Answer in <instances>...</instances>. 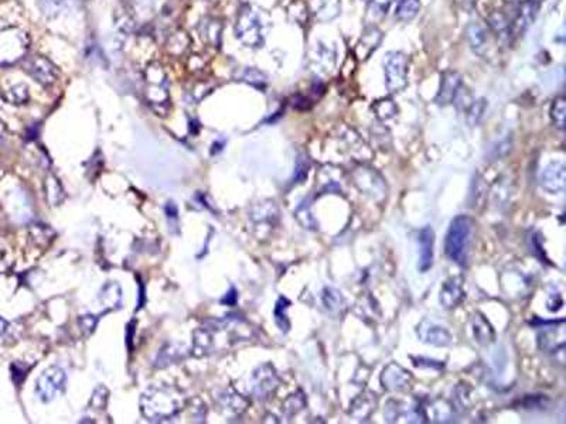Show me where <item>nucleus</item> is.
<instances>
[{
	"label": "nucleus",
	"instance_id": "nucleus-1",
	"mask_svg": "<svg viewBox=\"0 0 566 424\" xmlns=\"http://www.w3.org/2000/svg\"><path fill=\"white\" fill-rule=\"evenodd\" d=\"M249 328L238 316H226L221 320H210L194 332L193 353L197 358L221 352L245 340Z\"/></svg>",
	"mask_w": 566,
	"mask_h": 424
},
{
	"label": "nucleus",
	"instance_id": "nucleus-2",
	"mask_svg": "<svg viewBox=\"0 0 566 424\" xmlns=\"http://www.w3.org/2000/svg\"><path fill=\"white\" fill-rule=\"evenodd\" d=\"M183 409V396L167 385H154L148 388L141 397L142 414L154 423L176 417Z\"/></svg>",
	"mask_w": 566,
	"mask_h": 424
},
{
	"label": "nucleus",
	"instance_id": "nucleus-3",
	"mask_svg": "<svg viewBox=\"0 0 566 424\" xmlns=\"http://www.w3.org/2000/svg\"><path fill=\"white\" fill-rule=\"evenodd\" d=\"M473 232L474 224L467 215H458L450 222L445 240V252L450 260L460 266L467 264L473 243Z\"/></svg>",
	"mask_w": 566,
	"mask_h": 424
},
{
	"label": "nucleus",
	"instance_id": "nucleus-4",
	"mask_svg": "<svg viewBox=\"0 0 566 424\" xmlns=\"http://www.w3.org/2000/svg\"><path fill=\"white\" fill-rule=\"evenodd\" d=\"M145 99L158 115H165L169 109L170 94L169 81L158 64L149 65L145 71Z\"/></svg>",
	"mask_w": 566,
	"mask_h": 424
},
{
	"label": "nucleus",
	"instance_id": "nucleus-5",
	"mask_svg": "<svg viewBox=\"0 0 566 424\" xmlns=\"http://www.w3.org/2000/svg\"><path fill=\"white\" fill-rule=\"evenodd\" d=\"M265 21L262 14L252 6H244L235 23L238 40L248 47H261L265 41Z\"/></svg>",
	"mask_w": 566,
	"mask_h": 424
},
{
	"label": "nucleus",
	"instance_id": "nucleus-6",
	"mask_svg": "<svg viewBox=\"0 0 566 424\" xmlns=\"http://www.w3.org/2000/svg\"><path fill=\"white\" fill-rule=\"evenodd\" d=\"M30 46L26 32L19 27H8L0 32V65L8 66L25 58Z\"/></svg>",
	"mask_w": 566,
	"mask_h": 424
},
{
	"label": "nucleus",
	"instance_id": "nucleus-7",
	"mask_svg": "<svg viewBox=\"0 0 566 424\" xmlns=\"http://www.w3.org/2000/svg\"><path fill=\"white\" fill-rule=\"evenodd\" d=\"M385 85L391 94H397L408 82V58L401 51H391L384 60Z\"/></svg>",
	"mask_w": 566,
	"mask_h": 424
},
{
	"label": "nucleus",
	"instance_id": "nucleus-8",
	"mask_svg": "<svg viewBox=\"0 0 566 424\" xmlns=\"http://www.w3.org/2000/svg\"><path fill=\"white\" fill-rule=\"evenodd\" d=\"M67 386V373L60 366H49L37 377L36 393L40 400L49 403L57 396L64 393Z\"/></svg>",
	"mask_w": 566,
	"mask_h": 424
},
{
	"label": "nucleus",
	"instance_id": "nucleus-9",
	"mask_svg": "<svg viewBox=\"0 0 566 424\" xmlns=\"http://www.w3.org/2000/svg\"><path fill=\"white\" fill-rule=\"evenodd\" d=\"M25 71L41 85H51L58 78V70L56 65L41 55L29 57L25 62Z\"/></svg>",
	"mask_w": 566,
	"mask_h": 424
},
{
	"label": "nucleus",
	"instance_id": "nucleus-10",
	"mask_svg": "<svg viewBox=\"0 0 566 424\" xmlns=\"http://www.w3.org/2000/svg\"><path fill=\"white\" fill-rule=\"evenodd\" d=\"M279 379L278 375L270 364H265L259 366L251 379V390L252 395L258 399H266L270 393L278 388Z\"/></svg>",
	"mask_w": 566,
	"mask_h": 424
},
{
	"label": "nucleus",
	"instance_id": "nucleus-11",
	"mask_svg": "<svg viewBox=\"0 0 566 424\" xmlns=\"http://www.w3.org/2000/svg\"><path fill=\"white\" fill-rule=\"evenodd\" d=\"M539 184L551 194L562 192L566 187V169L562 163H551L542 170Z\"/></svg>",
	"mask_w": 566,
	"mask_h": 424
},
{
	"label": "nucleus",
	"instance_id": "nucleus-12",
	"mask_svg": "<svg viewBox=\"0 0 566 424\" xmlns=\"http://www.w3.org/2000/svg\"><path fill=\"white\" fill-rule=\"evenodd\" d=\"M411 382V372L398 364H390L381 375V384L387 390H403L410 388Z\"/></svg>",
	"mask_w": 566,
	"mask_h": 424
},
{
	"label": "nucleus",
	"instance_id": "nucleus-13",
	"mask_svg": "<svg viewBox=\"0 0 566 424\" xmlns=\"http://www.w3.org/2000/svg\"><path fill=\"white\" fill-rule=\"evenodd\" d=\"M418 337L430 345H436V347H446L450 344L451 341V336L450 332L445 328L440 327L435 323H430V321H422L418 325Z\"/></svg>",
	"mask_w": 566,
	"mask_h": 424
},
{
	"label": "nucleus",
	"instance_id": "nucleus-14",
	"mask_svg": "<svg viewBox=\"0 0 566 424\" xmlns=\"http://www.w3.org/2000/svg\"><path fill=\"white\" fill-rule=\"evenodd\" d=\"M440 88L436 95V102L439 105H449L455 102L460 89L463 88L462 77L456 71H447L440 78Z\"/></svg>",
	"mask_w": 566,
	"mask_h": 424
},
{
	"label": "nucleus",
	"instance_id": "nucleus-15",
	"mask_svg": "<svg viewBox=\"0 0 566 424\" xmlns=\"http://www.w3.org/2000/svg\"><path fill=\"white\" fill-rule=\"evenodd\" d=\"M419 243V271L422 273L427 272L434 264V243L435 234L430 227H425L418 234Z\"/></svg>",
	"mask_w": 566,
	"mask_h": 424
},
{
	"label": "nucleus",
	"instance_id": "nucleus-16",
	"mask_svg": "<svg viewBox=\"0 0 566 424\" xmlns=\"http://www.w3.org/2000/svg\"><path fill=\"white\" fill-rule=\"evenodd\" d=\"M467 41L474 53L479 55H487L491 49V36L488 30L480 23H471L466 30Z\"/></svg>",
	"mask_w": 566,
	"mask_h": 424
},
{
	"label": "nucleus",
	"instance_id": "nucleus-17",
	"mask_svg": "<svg viewBox=\"0 0 566 424\" xmlns=\"http://www.w3.org/2000/svg\"><path fill=\"white\" fill-rule=\"evenodd\" d=\"M381 40H382V33L377 27L371 26L366 29L357 42V47H355L357 58L367 60L379 47Z\"/></svg>",
	"mask_w": 566,
	"mask_h": 424
},
{
	"label": "nucleus",
	"instance_id": "nucleus-18",
	"mask_svg": "<svg viewBox=\"0 0 566 424\" xmlns=\"http://www.w3.org/2000/svg\"><path fill=\"white\" fill-rule=\"evenodd\" d=\"M463 296H464V292H463L462 279L451 277L447 282H445V284L442 286L439 301L445 308H453L463 300Z\"/></svg>",
	"mask_w": 566,
	"mask_h": 424
},
{
	"label": "nucleus",
	"instance_id": "nucleus-19",
	"mask_svg": "<svg viewBox=\"0 0 566 424\" xmlns=\"http://www.w3.org/2000/svg\"><path fill=\"white\" fill-rule=\"evenodd\" d=\"M189 349L183 345V344H167L166 347H163L161 349V352L157 353L156 356V361H154V366L156 368H166L170 366L173 364H178L183 361Z\"/></svg>",
	"mask_w": 566,
	"mask_h": 424
},
{
	"label": "nucleus",
	"instance_id": "nucleus-20",
	"mask_svg": "<svg viewBox=\"0 0 566 424\" xmlns=\"http://www.w3.org/2000/svg\"><path fill=\"white\" fill-rule=\"evenodd\" d=\"M98 300L105 307V311H112L122 307V287L117 282H108L98 295Z\"/></svg>",
	"mask_w": 566,
	"mask_h": 424
},
{
	"label": "nucleus",
	"instance_id": "nucleus-21",
	"mask_svg": "<svg viewBox=\"0 0 566 424\" xmlns=\"http://www.w3.org/2000/svg\"><path fill=\"white\" fill-rule=\"evenodd\" d=\"M311 10L317 20L329 21L340 14L342 2L340 0H311Z\"/></svg>",
	"mask_w": 566,
	"mask_h": 424
},
{
	"label": "nucleus",
	"instance_id": "nucleus-22",
	"mask_svg": "<svg viewBox=\"0 0 566 424\" xmlns=\"http://www.w3.org/2000/svg\"><path fill=\"white\" fill-rule=\"evenodd\" d=\"M217 405L222 412L238 414L246 409V400H244L237 392L222 390L220 396H217Z\"/></svg>",
	"mask_w": 566,
	"mask_h": 424
},
{
	"label": "nucleus",
	"instance_id": "nucleus-23",
	"mask_svg": "<svg viewBox=\"0 0 566 424\" xmlns=\"http://www.w3.org/2000/svg\"><path fill=\"white\" fill-rule=\"evenodd\" d=\"M313 65L319 66V71L330 73L334 66V51L326 47L325 44H319L313 50Z\"/></svg>",
	"mask_w": 566,
	"mask_h": 424
},
{
	"label": "nucleus",
	"instance_id": "nucleus-24",
	"mask_svg": "<svg viewBox=\"0 0 566 424\" xmlns=\"http://www.w3.org/2000/svg\"><path fill=\"white\" fill-rule=\"evenodd\" d=\"M473 331H474L475 340H477L483 345L490 344L494 340V329L491 328L490 323L480 314L474 316Z\"/></svg>",
	"mask_w": 566,
	"mask_h": 424
},
{
	"label": "nucleus",
	"instance_id": "nucleus-25",
	"mask_svg": "<svg viewBox=\"0 0 566 424\" xmlns=\"http://www.w3.org/2000/svg\"><path fill=\"white\" fill-rule=\"evenodd\" d=\"M421 10V0H399L395 9V17L403 23L414 20Z\"/></svg>",
	"mask_w": 566,
	"mask_h": 424
},
{
	"label": "nucleus",
	"instance_id": "nucleus-26",
	"mask_svg": "<svg viewBox=\"0 0 566 424\" xmlns=\"http://www.w3.org/2000/svg\"><path fill=\"white\" fill-rule=\"evenodd\" d=\"M373 396H374L373 393L359 395V396L353 401L351 413H353L355 417H358L359 420L368 417L370 413L375 409V408H374V406H375V399H374Z\"/></svg>",
	"mask_w": 566,
	"mask_h": 424
},
{
	"label": "nucleus",
	"instance_id": "nucleus-27",
	"mask_svg": "<svg viewBox=\"0 0 566 424\" xmlns=\"http://www.w3.org/2000/svg\"><path fill=\"white\" fill-rule=\"evenodd\" d=\"M373 109L375 112V116L382 122H387L395 118L398 114V106L394 103L392 99H379L373 105Z\"/></svg>",
	"mask_w": 566,
	"mask_h": 424
},
{
	"label": "nucleus",
	"instance_id": "nucleus-28",
	"mask_svg": "<svg viewBox=\"0 0 566 424\" xmlns=\"http://www.w3.org/2000/svg\"><path fill=\"white\" fill-rule=\"evenodd\" d=\"M289 305H290V301H289L287 299H285V297H281V299L276 301V307H275V321H276V325L279 327V329H281L282 332H287L289 328H290V321H289L287 314H286V311H287Z\"/></svg>",
	"mask_w": 566,
	"mask_h": 424
},
{
	"label": "nucleus",
	"instance_id": "nucleus-29",
	"mask_svg": "<svg viewBox=\"0 0 566 424\" xmlns=\"http://www.w3.org/2000/svg\"><path fill=\"white\" fill-rule=\"evenodd\" d=\"M565 115H566V102L565 98H555L551 105V119L556 127L561 130L565 127Z\"/></svg>",
	"mask_w": 566,
	"mask_h": 424
},
{
	"label": "nucleus",
	"instance_id": "nucleus-30",
	"mask_svg": "<svg viewBox=\"0 0 566 424\" xmlns=\"http://www.w3.org/2000/svg\"><path fill=\"white\" fill-rule=\"evenodd\" d=\"M323 303H325V305L329 311L334 312V311H340V308L343 307L344 299H343L342 293L337 292V290L326 288L325 295H323Z\"/></svg>",
	"mask_w": 566,
	"mask_h": 424
},
{
	"label": "nucleus",
	"instance_id": "nucleus-31",
	"mask_svg": "<svg viewBox=\"0 0 566 424\" xmlns=\"http://www.w3.org/2000/svg\"><path fill=\"white\" fill-rule=\"evenodd\" d=\"M239 79H242V81H245V82H248V84H251V85H254V86H258V88H263L265 84H266V77H265V74L261 73V71H258V70H255V68H245V70L239 74Z\"/></svg>",
	"mask_w": 566,
	"mask_h": 424
},
{
	"label": "nucleus",
	"instance_id": "nucleus-32",
	"mask_svg": "<svg viewBox=\"0 0 566 424\" xmlns=\"http://www.w3.org/2000/svg\"><path fill=\"white\" fill-rule=\"evenodd\" d=\"M5 98H6L9 102H12V103H23V102H26L27 98H29L27 86L23 85V84H19V85L12 86V88L9 89V91L6 92Z\"/></svg>",
	"mask_w": 566,
	"mask_h": 424
},
{
	"label": "nucleus",
	"instance_id": "nucleus-33",
	"mask_svg": "<svg viewBox=\"0 0 566 424\" xmlns=\"http://www.w3.org/2000/svg\"><path fill=\"white\" fill-rule=\"evenodd\" d=\"M38 6L45 17L53 18L61 12L62 0H38Z\"/></svg>",
	"mask_w": 566,
	"mask_h": 424
},
{
	"label": "nucleus",
	"instance_id": "nucleus-34",
	"mask_svg": "<svg viewBox=\"0 0 566 424\" xmlns=\"http://www.w3.org/2000/svg\"><path fill=\"white\" fill-rule=\"evenodd\" d=\"M108 396H109V390L105 386H98L94 393L93 397H91L89 401V406L94 408V409H104L106 406V401H108Z\"/></svg>",
	"mask_w": 566,
	"mask_h": 424
},
{
	"label": "nucleus",
	"instance_id": "nucleus-35",
	"mask_svg": "<svg viewBox=\"0 0 566 424\" xmlns=\"http://www.w3.org/2000/svg\"><path fill=\"white\" fill-rule=\"evenodd\" d=\"M202 33H204L202 34L204 37H206L210 42H214L217 46V44L220 42V38H221V26H220L218 21L211 20V21H209V23L204 25Z\"/></svg>",
	"mask_w": 566,
	"mask_h": 424
},
{
	"label": "nucleus",
	"instance_id": "nucleus-36",
	"mask_svg": "<svg viewBox=\"0 0 566 424\" xmlns=\"http://www.w3.org/2000/svg\"><path fill=\"white\" fill-rule=\"evenodd\" d=\"M78 323H80V327H81V329H82V332H84V336L89 337L91 334H93V332L95 331V328H97L98 319H97L95 316H93V314H86V316H82V317L78 320Z\"/></svg>",
	"mask_w": 566,
	"mask_h": 424
},
{
	"label": "nucleus",
	"instance_id": "nucleus-37",
	"mask_svg": "<svg viewBox=\"0 0 566 424\" xmlns=\"http://www.w3.org/2000/svg\"><path fill=\"white\" fill-rule=\"evenodd\" d=\"M47 186L51 187V190H49V191H53V192H49V194H47V195H49L50 204H51V205H58V204L61 203V199L64 198V194L56 192V188L60 186V183L56 180L54 177H50L49 180H47Z\"/></svg>",
	"mask_w": 566,
	"mask_h": 424
},
{
	"label": "nucleus",
	"instance_id": "nucleus-38",
	"mask_svg": "<svg viewBox=\"0 0 566 424\" xmlns=\"http://www.w3.org/2000/svg\"><path fill=\"white\" fill-rule=\"evenodd\" d=\"M392 2H394V0H368V5H370V9L374 13L385 14L388 12Z\"/></svg>",
	"mask_w": 566,
	"mask_h": 424
},
{
	"label": "nucleus",
	"instance_id": "nucleus-39",
	"mask_svg": "<svg viewBox=\"0 0 566 424\" xmlns=\"http://www.w3.org/2000/svg\"><path fill=\"white\" fill-rule=\"evenodd\" d=\"M307 169H309L307 160H306V162H305V160H299V162H298V167H296V173H294V180H296L298 183L303 182L305 178L307 177Z\"/></svg>",
	"mask_w": 566,
	"mask_h": 424
},
{
	"label": "nucleus",
	"instance_id": "nucleus-40",
	"mask_svg": "<svg viewBox=\"0 0 566 424\" xmlns=\"http://www.w3.org/2000/svg\"><path fill=\"white\" fill-rule=\"evenodd\" d=\"M221 303L224 304H228V305H234L237 303V290L234 287H231V290L224 299H221Z\"/></svg>",
	"mask_w": 566,
	"mask_h": 424
},
{
	"label": "nucleus",
	"instance_id": "nucleus-41",
	"mask_svg": "<svg viewBox=\"0 0 566 424\" xmlns=\"http://www.w3.org/2000/svg\"><path fill=\"white\" fill-rule=\"evenodd\" d=\"M165 211H166V215H167V218L169 219H177V216H178V210H177V207L173 204V203H167L166 204V207H165Z\"/></svg>",
	"mask_w": 566,
	"mask_h": 424
},
{
	"label": "nucleus",
	"instance_id": "nucleus-42",
	"mask_svg": "<svg viewBox=\"0 0 566 424\" xmlns=\"http://www.w3.org/2000/svg\"><path fill=\"white\" fill-rule=\"evenodd\" d=\"M6 328H8V321L0 317V336H3Z\"/></svg>",
	"mask_w": 566,
	"mask_h": 424
},
{
	"label": "nucleus",
	"instance_id": "nucleus-43",
	"mask_svg": "<svg viewBox=\"0 0 566 424\" xmlns=\"http://www.w3.org/2000/svg\"><path fill=\"white\" fill-rule=\"evenodd\" d=\"M2 138H3V125L0 123V140H2Z\"/></svg>",
	"mask_w": 566,
	"mask_h": 424
},
{
	"label": "nucleus",
	"instance_id": "nucleus-44",
	"mask_svg": "<svg viewBox=\"0 0 566 424\" xmlns=\"http://www.w3.org/2000/svg\"><path fill=\"white\" fill-rule=\"evenodd\" d=\"M507 2H526V0H507Z\"/></svg>",
	"mask_w": 566,
	"mask_h": 424
}]
</instances>
